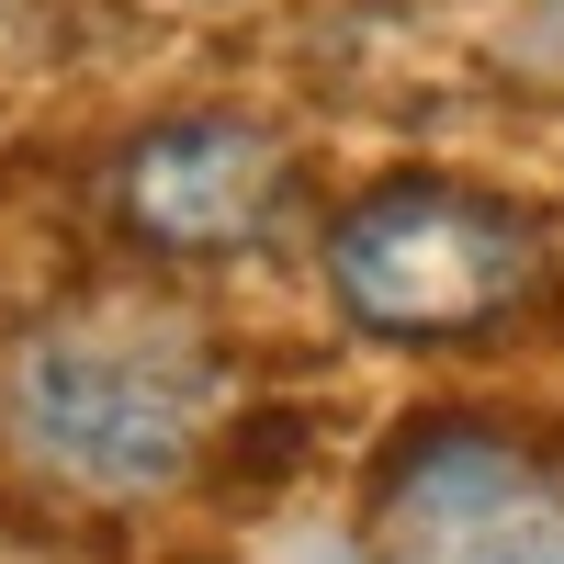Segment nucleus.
<instances>
[{
    "instance_id": "obj_1",
    "label": "nucleus",
    "mask_w": 564,
    "mask_h": 564,
    "mask_svg": "<svg viewBox=\"0 0 564 564\" xmlns=\"http://www.w3.org/2000/svg\"><path fill=\"white\" fill-rule=\"evenodd\" d=\"M215 350L170 316H57L0 361V441L68 497H159L215 430Z\"/></svg>"
},
{
    "instance_id": "obj_2",
    "label": "nucleus",
    "mask_w": 564,
    "mask_h": 564,
    "mask_svg": "<svg viewBox=\"0 0 564 564\" xmlns=\"http://www.w3.org/2000/svg\"><path fill=\"white\" fill-rule=\"evenodd\" d=\"M542 282V226L497 193H463V181H384L327 226V294L350 327L406 350L475 339V327L520 316Z\"/></svg>"
},
{
    "instance_id": "obj_3",
    "label": "nucleus",
    "mask_w": 564,
    "mask_h": 564,
    "mask_svg": "<svg viewBox=\"0 0 564 564\" xmlns=\"http://www.w3.org/2000/svg\"><path fill=\"white\" fill-rule=\"evenodd\" d=\"M361 564H564V475L508 430L441 417L372 475Z\"/></svg>"
},
{
    "instance_id": "obj_4",
    "label": "nucleus",
    "mask_w": 564,
    "mask_h": 564,
    "mask_svg": "<svg viewBox=\"0 0 564 564\" xmlns=\"http://www.w3.org/2000/svg\"><path fill=\"white\" fill-rule=\"evenodd\" d=\"M282 181H294V159H282L271 124H249V113H170V124H148L113 159L102 193H113V226L135 249L238 260V249H260L282 226Z\"/></svg>"
}]
</instances>
